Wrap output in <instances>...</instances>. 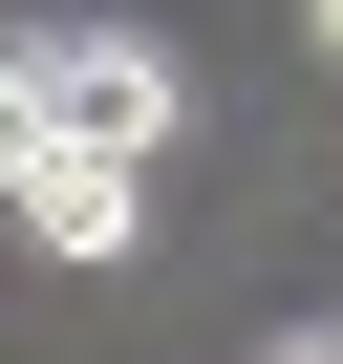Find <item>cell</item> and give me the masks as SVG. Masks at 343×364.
<instances>
[{"label": "cell", "mask_w": 343, "mask_h": 364, "mask_svg": "<svg viewBox=\"0 0 343 364\" xmlns=\"http://www.w3.org/2000/svg\"><path fill=\"white\" fill-rule=\"evenodd\" d=\"M22 236H43V257H129V236H150V171H107V150H65L43 193H22Z\"/></svg>", "instance_id": "2"}, {"label": "cell", "mask_w": 343, "mask_h": 364, "mask_svg": "<svg viewBox=\"0 0 343 364\" xmlns=\"http://www.w3.org/2000/svg\"><path fill=\"white\" fill-rule=\"evenodd\" d=\"M43 86H65V150H107V171H150L172 129H194V65H172L150 22H86V43H43Z\"/></svg>", "instance_id": "1"}, {"label": "cell", "mask_w": 343, "mask_h": 364, "mask_svg": "<svg viewBox=\"0 0 343 364\" xmlns=\"http://www.w3.org/2000/svg\"><path fill=\"white\" fill-rule=\"evenodd\" d=\"M236 364H343V321H279V343H236Z\"/></svg>", "instance_id": "4"}, {"label": "cell", "mask_w": 343, "mask_h": 364, "mask_svg": "<svg viewBox=\"0 0 343 364\" xmlns=\"http://www.w3.org/2000/svg\"><path fill=\"white\" fill-rule=\"evenodd\" d=\"M322 43H343V0H322Z\"/></svg>", "instance_id": "5"}, {"label": "cell", "mask_w": 343, "mask_h": 364, "mask_svg": "<svg viewBox=\"0 0 343 364\" xmlns=\"http://www.w3.org/2000/svg\"><path fill=\"white\" fill-rule=\"evenodd\" d=\"M65 171V86H43V43H0V215H22Z\"/></svg>", "instance_id": "3"}]
</instances>
